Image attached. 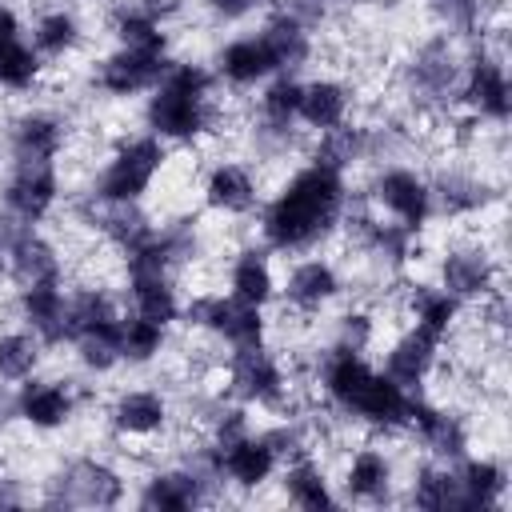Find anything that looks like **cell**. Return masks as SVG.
<instances>
[{
    "mask_svg": "<svg viewBox=\"0 0 512 512\" xmlns=\"http://www.w3.org/2000/svg\"><path fill=\"white\" fill-rule=\"evenodd\" d=\"M348 204H352L348 172L308 160V164L292 168L268 200H260V208H256L260 244L280 256L316 252L320 244L336 240Z\"/></svg>",
    "mask_w": 512,
    "mask_h": 512,
    "instance_id": "cell-1",
    "label": "cell"
},
{
    "mask_svg": "<svg viewBox=\"0 0 512 512\" xmlns=\"http://www.w3.org/2000/svg\"><path fill=\"white\" fill-rule=\"evenodd\" d=\"M312 384L320 388L332 416L380 436H404L416 392H404L396 380H388L376 364H368L364 352L324 344L312 356Z\"/></svg>",
    "mask_w": 512,
    "mask_h": 512,
    "instance_id": "cell-2",
    "label": "cell"
},
{
    "mask_svg": "<svg viewBox=\"0 0 512 512\" xmlns=\"http://www.w3.org/2000/svg\"><path fill=\"white\" fill-rule=\"evenodd\" d=\"M224 112L220 80L200 60H172L160 84L144 96V132L164 140L168 148L204 144Z\"/></svg>",
    "mask_w": 512,
    "mask_h": 512,
    "instance_id": "cell-3",
    "label": "cell"
},
{
    "mask_svg": "<svg viewBox=\"0 0 512 512\" xmlns=\"http://www.w3.org/2000/svg\"><path fill=\"white\" fill-rule=\"evenodd\" d=\"M168 168V144L152 132H124L92 172L84 196L92 204H144Z\"/></svg>",
    "mask_w": 512,
    "mask_h": 512,
    "instance_id": "cell-4",
    "label": "cell"
},
{
    "mask_svg": "<svg viewBox=\"0 0 512 512\" xmlns=\"http://www.w3.org/2000/svg\"><path fill=\"white\" fill-rule=\"evenodd\" d=\"M460 72L464 44L444 32H432L400 64V88L420 112H448L460 96Z\"/></svg>",
    "mask_w": 512,
    "mask_h": 512,
    "instance_id": "cell-5",
    "label": "cell"
},
{
    "mask_svg": "<svg viewBox=\"0 0 512 512\" xmlns=\"http://www.w3.org/2000/svg\"><path fill=\"white\" fill-rule=\"evenodd\" d=\"M180 324L208 336L216 348H256V344H268L272 336V320H268V308H256V304H244L228 292H192L180 308Z\"/></svg>",
    "mask_w": 512,
    "mask_h": 512,
    "instance_id": "cell-6",
    "label": "cell"
},
{
    "mask_svg": "<svg viewBox=\"0 0 512 512\" xmlns=\"http://www.w3.org/2000/svg\"><path fill=\"white\" fill-rule=\"evenodd\" d=\"M128 496V476L96 452L64 456L44 476V504L56 508H116Z\"/></svg>",
    "mask_w": 512,
    "mask_h": 512,
    "instance_id": "cell-7",
    "label": "cell"
},
{
    "mask_svg": "<svg viewBox=\"0 0 512 512\" xmlns=\"http://www.w3.org/2000/svg\"><path fill=\"white\" fill-rule=\"evenodd\" d=\"M220 368H224V396H232V400H240L248 408L276 412V416L288 412V404H292V372H288L284 356H276L268 344L224 352Z\"/></svg>",
    "mask_w": 512,
    "mask_h": 512,
    "instance_id": "cell-8",
    "label": "cell"
},
{
    "mask_svg": "<svg viewBox=\"0 0 512 512\" xmlns=\"http://www.w3.org/2000/svg\"><path fill=\"white\" fill-rule=\"evenodd\" d=\"M456 108L472 116L484 128H504L512 116V84L504 68V52L488 48V40H472L464 48V72H460V96Z\"/></svg>",
    "mask_w": 512,
    "mask_h": 512,
    "instance_id": "cell-9",
    "label": "cell"
},
{
    "mask_svg": "<svg viewBox=\"0 0 512 512\" xmlns=\"http://www.w3.org/2000/svg\"><path fill=\"white\" fill-rule=\"evenodd\" d=\"M364 200L372 212L412 228V232H428L432 220H436V208H432V184L420 168L412 164H400V160H384V164H372V176L364 184Z\"/></svg>",
    "mask_w": 512,
    "mask_h": 512,
    "instance_id": "cell-10",
    "label": "cell"
},
{
    "mask_svg": "<svg viewBox=\"0 0 512 512\" xmlns=\"http://www.w3.org/2000/svg\"><path fill=\"white\" fill-rule=\"evenodd\" d=\"M436 284L464 308H476L504 292V268L484 236H464L436 256Z\"/></svg>",
    "mask_w": 512,
    "mask_h": 512,
    "instance_id": "cell-11",
    "label": "cell"
},
{
    "mask_svg": "<svg viewBox=\"0 0 512 512\" xmlns=\"http://www.w3.org/2000/svg\"><path fill=\"white\" fill-rule=\"evenodd\" d=\"M220 492H224V480H220L216 468L180 456V460H172V464L152 468V472L140 480L136 504L148 508V512H192V508H200V504H212Z\"/></svg>",
    "mask_w": 512,
    "mask_h": 512,
    "instance_id": "cell-12",
    "label": "cell"
},
{
    "mask_svg": "<svg viewBox=\"0 0 512 512\" xmlns=\"http://www.w3.org/2000/svg\"><path fill=\"white\" fill-rule=\"evenodd\" d=\"M64 196L60 160H8L0 180V212L24 224H44Z\"/></svg>",
    "mask_w": 512,
    "mask_h": 512,
    "instance_id": "cell-13",
    "label": "cell"
},
{
    "mask_svg": "<svg viewBox=\"0 0 512 512\" xmlns=\"http://www.w3.org/2000/svg\"><path fill=\"white\" fill-rule=\"evenodd\" d=\"M172 416H176V404L164 388L156 384H128V388H116L104 404V424L116 440L124 444H148V440H160L168 428H172Z\"/></svg>",
    "mask_w": 512,
    "mask_h": 512,
    "instance_id": "cell-14",
    "label": "cell"
},
{
    "mask_svg": "<svg viewBox=\"0 0 512 512\" xmlns=\"http://www.w3.org/2000/svg\"><path fill=\"white\" fill-rule=\"evenodd\" d=\"M168 64H172V52H148V48L112 44L104 56H96L88 80L108 100H136V96H148L160 84Z\"/></svg>",
    "mask_w": 512,
    "mask_h": 512,
    "instance_id": "cell-15",
    "label": "cell"
},
{
    "mask_svg": "<svg viewBox=\"0 0 512 512\" xmlns=\"http://www.w3.org/2000/svg\"><path fill=\"white\" fill-rule=\"evenodd\" d=\"M84 408V392L76 380H64V376H28L16 384V412H20V424L40 432V436H52V432H64Z\"/></svg>",
    "mask_w": 512,
    "mask_h": 512,
    "instance_id": "cell-16",
    "label": "cell"
},
{
    "mask_svg": "<svg viewBox=\"0 0 512 512\" xmlns=\"http://www.w3.org/2000/svg\"><path fill=\"white\" fill-rule=\"evenodd\" d=\"M404 436L432 460H444V464H456L468 448H472V428L468 420L440 404V400H428V396H412V408H408V424H404Z\"/></svg>",
    "mask_w": 512,
    "mask_h": 512,
    "instance_id": "cell-17",
    "label": "cell"
},
{
    "mask_svg": "<svg viewBox=\"0 0 512 512\" xmlns=\"http://www.w3.org/2000/svg\"><path fill=\"white\" fill-rule=\"evenodd\" d=\"M196 188H200V204L220 220H248V216H256V208L264 200L260 176L244 160H232V156L212 160L200 172Z\"/></svg>",
    "mask_w": 512,
    "mask_h": 512,
    "instance_id": "cell-18",
    "label": "cell"
},
{
    "mask_svg": "<svg viewBox=\"0 0 512 512\" xmlns=\"http://www.w3.org/2000/svg\"><path fill=\"white\" fill-rule=\"evenodd\" d=\"M344 288L348 284H344L340 264L332 256H312L308 252V256L288 264L276 300H284V308L296 312V316H320L344 296Z\"/></svg>",
    "mask_w": 512,
    "mask_h": 512,
    "instance_id": "cell-19",
    "label": "cell"
},
{
    "mask_svg": "<svg viewBox=\"0 0 512 512\" xmlns=\"http://www.w3.org/2000/svg\"><path fill=\"white\" fill-rule=\"evenodd\" d=\"M72 124L56 108H24L4 124V156L8 160H60L68 148Z\"/></svg>",
    "mask_w": 512,
    "mask_h": 512,
    "instance_id": "cell-20",
    "label": "cell"
},
{
    "mask_svg": "<svg viewBox=\"0 0 512 512\" xmlns=\"http://www.w3.org/2000/svg\"><path fill=\"white\" fill-rule=\"evenodd\" d=\"M400 488V464L380 444H360L340 464V500L352 504H388Z\"/></svg>",
    "mask_w": 512,
    "mask_h": 512,
    "instance_id": "cell-21",
    "label": "cell"
},
{
    "mask_svg": "<svg viewBox=\"0 0 512 512\" xmlns=\"http://www.w3.org/2000/svg\"><path fill=\"white\" fill-rule=\"evenodd\" d=\"M212 448H216V464H220L224 488H236L244 496H256L280 472V460H276V452H272V444L264 440L260 428H248L244 436H236L228 444H212Z\"/></svg>",
    "mask_w": 512,
    "mask_h": 512,
    "instance_id": "cell-22",
    "label": "cell"
},
{
    "mask_svg": "<svg viewBox=\"0 0 512 512\" xmlns=\"http://www.w3.org/2000/svg\"><path fill=\"white\" fill-rule=\"evenodd\" d=\"M428 184H432V208L444 220H476V216H484L500 200L496 184H488L484 172L460 168V164L436 168L428 176Z\"/></svg>",
    "mask_w": 512,
    "mask_h": 512,
    "instance_id": "cell-23",
    "label": "cell"
},
{
    "mask_svg": "<svg viewBox=\"0 0 512 512\" xmlns=\"http://www.w3.org/2000/svg\"><path fill=\"white\" fill-rule=\"evenodd\" d=\"M12 316H16V324H24L28 332H36V336L44 340V348H68V344H72V328H68V288H64V280L16 288V296H12Z\"/></svg>",
    "mask_w": 512,
    "mask_h": 512,
    "instance_id": "cell-24",
    "label": "cell"
},
{
    "mask_svg": "<svg viewBox=\"0 0 512 512\" xmlns=\"http://www.w3.org/2000/svg\"><path fill=\"white\" fill-rule=\"evenodd\" d=\"M440 348H444V340H436V336H428V332L404 324V328L384 344V352H380V372H384L388 380H396L404 392H420V388L436 376V364L444 360Z\"/></svg>",
    "mask_w": 512,
    "mask_h": 512,
    "instance_id": "cell-25",
    "label": "cell"
},
{
    "mask_svg": "<svg viewBox=\"0 0 512 512\" xmlns=\"http://www.w3.org/2000/svg\"><path fill=\"white\" fill-rule=\"evenodd\" d=\"M280 68H276V56L272 48L264 44L260 32H244V36H228L224 44H216L212 52V76L220 84H228L232 92H248V88H260L264 80H272Z\"/></svg>",
    "mask_w": 512,
    "mask_h": 512,
    "instance_id": "cell-26",
    "label": "cell"
},
{
    "mask_svg": "<svg viewBox=\"0 0 512 512\" xmlns=\"http://www.w3.org/2000/svg\"><path fill=\"white\" fill-rule=\"evenodd\" d=\"M400 312H404V324L436 340H448L464 320V304L452 300L436 280H408L400 288Z\"/></svg>",
    "mask_w": 512,
    "mask_h": 512,
    "instance_id": "cell-27",
    "label": "cell"
},
{
    "mask_svg": "<svg viewBox=\"0 0 512 512\" xmlns=\"http://www.w3.org/2000/svg\"><path fill=\"white\" fill-rule=\"evenodd\" d=\"M224 280H228V296L244 300V304H256V308H272L276 296H280V280H276V268H272V252L264 244H244L228 256L224 264Z\"/></svg>",
    "mask_w": 512,
    "mask_h": 512,
    "instance_id": "cell-28",
    "label": "cell"
},
{
    "mask_svg": "<svg viewBox=\"0 0 512 512\" xmlns=\"http://www.w3.org/2000/svg\"><path fill=\"white\" fill-rule=\"evenodd\" d=\"M352 84L340 80V76H312L304 80V92H300V124L320 136V132H332L340 124L352 120Z\"/></svg>",
    "mask_w": 512,
    "mask_h": 512,
    "instance_id": "cell-29",
    "label": "cell"
},
{
    "mask_svg": "<svg viewBox=\"0 0 512 512\" xmlns=\"http://www.w3.org/2000/svg\"><path fill=\"white\" fill-rule=\"evenodd\" d=\"M276 484H280V496H284L292 508H304V512H324V508H336V504H340L336 480H332L328 468L316 460V452L280 464Z\"/></svg>",
    "mask_w": 512,
    "mask_h": 512,
    "instance_id": "cell-30",
    "label": "cell"
},
{
    "mask_svg": "<svg viewBox=\"0 0 512 512\" xmlns=\"http://www.w3.org/2000/svg\"><path fill=\"white\" fill-rule=\"evenodd\" d=\"M124 304H128V312L148 316V320L172 328L180 320L184 296H180L176 276H164V272H124Z\"/></svg>",
    "mask_w": 512,
    "mask_h": 512,
    "instance_id": "cell-31",
    "label": "cell"
},
{
    "mask_svg": "<svg viewBox=\"0 0 512 512\" xmlns=\"http://www.w3.org/2000/svg\"><path fill=\"white\" fill-rule=\"evenodd\" d=\"M88 28H84V16L72 8V4H52L44 12H36L32 28H28V40L32 48L44 56V64H56V60H68L80 52Z\"/></svg>",
    "mask_w": 512,
    "mask_h": 512,
    "instance_id": "cell-32",
    "label": "cell"
},
{
    "mask_svg": "<svg viewBox=\"0 0 512 512\" xmlns=\"http://www.w3.org/2000/svg\"><path fill=\"white\" fill-rule=\"evenodd\" d=\"M456 488H460V508H504V492H508V468L496 456H472L464 452L456 464Z\"/></svg>",
    "mask_w": 512,
    "mask_h": 512,
    "instance_id": "cell-33",
    "label": "cell"
},
{
    "mask_svg": "<svg viewBox=\"0 0 512 512\" xmlns=\"http://www.w3.org/2000/svg\"><path fill=\"white\" fill-rule=\"evenodd\" d=\"M260 36L264 44L272 48L276 56V68L280 72H300L312 56H316V28H308L300 16H292L288 8H272L260 24Z\"/></svg>",
    "mask_w": 512,
    "mask_h": 512,
    "instance_id": "cell-34",
    "label": "cell"
},
{
    "mask_svg": "<svg viewBox=\"0 0 512 512\" xmlns=\"http://www.w3.org/2000/svg\"><path fill=\"white\" fill-rule=\"evenodd\" d=\"M400 484H404V500L416 504V508H424V512H452V508H460L456 472H452V464H444V460L424 456V460L408 472V480H400Z\"/></svg>",
    "mask_w": 512,
    "mask_h": 512,
    "instance_id": "cell-35",
    "label": "cell"
},
{
    "mask_svg": "<svg viewBox=\"0 0 512 512\" xmlns=\"http://www.w3.org/2000/svg\"><path fill=\"white\" fill-rule=\"evenodd\" d=\"M44 56L32 48L28 32L24 36H12L0 44V92L8 96H24V92H36L44 84Z\"/></svg>",
    "mask_w": 512,
    "mask_h": 512,
    "instance_id": "cell-36",
    "label": "cell"
},
{
    "mask_svg": "<svg viewBox=\"0 0 512 512\" xmlns=\"http://www.w3.org/2000/svg\"><path fill=\"white\" fill-rule=\"evenodd\" d=\"M68 348H72L76 368H80L84 376H92V380H96V376H112L116 368H124V360H120V320L80 332Z\"/></svg>",
    "mask_w": 512,
    "mask_h": 512,
    "instance_id": "cell-37",
    "label": "cell"
},
{
    "mask_svg": "<svg viewBox=\"0 0 512 512\" xmlns=\"http://www.w3.org/2000/svg\"><path fill=\"white\" fill-rule=\"evenodd\" d=\"M44 340L36 332H28L24 324L16 328H0V384H20L28 376H36L44 368Z\"/></svg>",
    "mask_w": 512,
    "mask_h": 512,
    "instance_id": "cell-38",
    "label": "cell"
},
{
    "mask_svg": "<svg viewBox=\"0 0 512 512\" xmlns=\"http://www.w3.org/2000/svg\"><path fill=\"white\" fill-rule=\"evenodd\" d=\"M168 328L148 320V316H136V312H124L120 316V360L128 368H148L156 364L164 352H168Z\"/></svg>",
    "mask_w": 512,
    "mask_h": 512,
    "instance_id": "cell-39",
    "label": "cell"
},
{
    "mask_svg": "<svg viewBox=\"0 0 512 512\" xmlns=\"http://www.w3.org/2000/svg\"><path fill=\"white\" fill-rule=\"evenodd\" d=\"M108 32H112V44H124V48L172 52V32H168V24H160V20L144 16L140 8H132V4H124V0L112 8Z\"/></svg>",
    "mask_w": 512,
    "mask_h": 512,
    "instance_id": "cell-40",
    "label": "cell"
},
{
    "mask_svg": "<svg viewBox=\"0 0 512 512\" xmlns=\"http://www.w3.org/2000/svg\"><path fill=\"white\" fill-rule=\"evenodd\" d=\"M432 24L460 40V44H472L484 36V20H488V0H424Z\"/></svg>",
    "mask_w": 512,
    "mask_h": 512,
    "instance_id": "cell-41",
    "label": "cell"
},
{
    "mask_svg": "<svg viewBox=\"0 0 512 512\" xmlns=\"http://www.w3.org/2000/svg\"><path fill=\"white\" fill-rule=\"evenodd\" d=\"M376 340V316L368 308H348L332 320V336L328 344H340V348H356V352H368V344Z\"/></svg>",
    "mask_w": 512,
    "mask_h": 512,
    "instance_id": "cell-42",
    "label": "cell"
},
{
    "mask_svg": "<svg viewBox=\"0 0 512 512\" xmlns=\"http://www.w3.org/2000/svg\"><path fill=\"white\" fill-rule=\"evenodd\" d=\"M200 8L216 24H240V20L256 16V12H264L268 0H200Z\"/></svg>",
    "mask_w": 512,
    "mask_h": 512,
    "instance_id": "cell-43",
    "label": "cell"
},
{
    "mask_svg": "<svg viewBox=\"0 0 512 512\" xmlns=\"http://www.w3.org/2000/svg\"><path fill=\"white\" fill-rule=\"evenodd\" d=\"M344 4H352V0H280V8H288L292 16H300L308 28H320L332 16V8H344Z\"/></svg>",
    "mask_w": 512,
    "mask_h": 512,
    "instance_id": "cell-44",
    "label": "cell"
},
{
    "mask_svg": "<svg viewBox=\"0 0 512 512\" xmlns=\"http://www.w3.org/2000/svg\"><path fill=\"white\" fill-rule=\"evenodd\" d=\"M124 4L140 8L144 16H152V20H160V24H172V20L184 12V4H188V0H124Z\"/></svg>",
    "mask_w": 512,
    "mask_h": 512,
    "instance_id": "cell-45",
    "label": "cell"
},
{
    "mask_svg": "<svg viewBox=\"0 0 512 512\" xmlns=\"http://www.w3.org/2000/svg\"><path fill=\"white\" fill-rule=\"evenodd\" d=\"M16 424H20V412H16V392H12L8 384H0V436H8Z\"/></svg>",
    "mask_w": 512,
    "mask_h": 512,
    "instance_id": "cell-46",
    "label": "cell"
},
{
    "mask_svg": "<svg viewBox=\"0 0 512 512\" xmlns=\"http://www.w3.org/2000/svg\"><path fill=\"white\" fill-rule=\"evenodd\" d=\"M8 280V256H4V244H0V284Z\"/></svg>",
    "mask_w": 512,
    "mask_h": 512,
    "instance_id": "cell-47",
    "label": "cell"
}]
</instances>
